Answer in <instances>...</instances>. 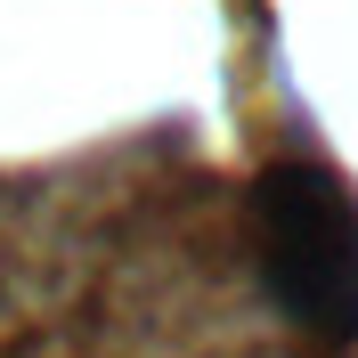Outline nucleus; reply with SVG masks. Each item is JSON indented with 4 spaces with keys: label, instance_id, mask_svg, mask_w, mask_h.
I'll return each instance as SVG.
<instances>
[{
    "label": "nucleus",
    "instance_id": "obj_1",
    "mask_svg": "<svg viewBox=\"0 0 358 358\" xmlns=\"http://www.w3.org/2000/svg\"><path fill=\"white\" fill-rule=\"evenodd\" d=\"M261 261L310 326H358V220L317 171H277L261 187Z\"/></svg>",
    "mask_w": 358,
    "mask_h": 358
}]
</instances>
